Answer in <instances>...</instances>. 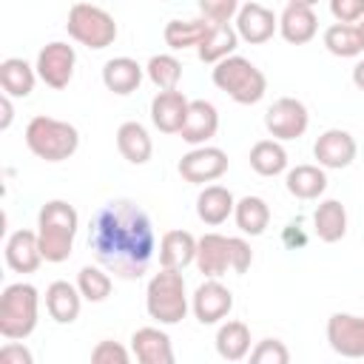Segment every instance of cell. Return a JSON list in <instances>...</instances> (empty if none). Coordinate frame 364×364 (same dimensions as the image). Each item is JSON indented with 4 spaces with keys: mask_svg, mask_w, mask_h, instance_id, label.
Listing matches in <instances>:
<instances>
[{
    "mask_svg": "<svg viewBox=\"0 0 364 364\" xmlns=\"http://www.w3.org/2000/svg\"><path fill=\"white\" fill-rule=\"evenodd\" d=\"M216 131H219V111H216V105L208 102V100H191L188 117H185V125H182L179 136L188 145H205L210 136H216Z\"/></svg>",
    "mask_w": 364,
    "mask_h": 364,
    "instance_id": "17",
    "label": "cell"
},
{
    "mask_svg": "<svg viewBox=\"0 0 364 364\" xmlns=\"http://www.w3.org/2000/svg\"><path fill=\"white\" fill-rule=\"evenodd\" d=\"M310 125V114L301 100L296 97H279L264 111V128L273 139H299Z\"/></svg>",
    "mask_w": 364,
    "mask_h": 364,
    "instance_id": "8",
    "label": "cell"
},
{
    "mask_svg": "<svg viewBox=\"0 0 364 364\" xmlns=\"http://www.w3.org/2000/svg\"><path fill=\"white\" fill-rule=\"evenodd\" d=\"M191 310L199 318V324H216L233 310V293L219 279H208L193 290Z\"/></svg>",
    "mask_w": 364,
    "mask_h": 364,
    "instance_id": "12",
    "label": "cell"
},
{
    "mask_svg": "<svg viewBox=\"0 0 364 364\" xmlns=\"http://www.w3.org/2000/svg\"><path fill=\"white\" fill-rule=\"evenodd\" d=\"M353 82H355V88L364 91V60H358V63L353 65Z\"/></svg>",
    "mask_w": 364,
    "mask_h": 364,
    "instance_id": "44",
    "label": "cell"
},
{
    "mask_svg": "<svg viewBox=\"0 0 364 364\" xmlns=\"http://www.w3.org/2000/svg\"><path fill=\"white\" fill-rule=\"evenodd\" d=\"M0 111H3V117H0V131H6V128L11 125V119H14V108H11V97H9V94L0 97Z\"/></svg>",
    "mask_w": 364,
    "mask_h": 364,
    "instance_id": "43",
    "label": "cell"
},
{
    "mask_svg": "<svg viewBox=\"0 0 364 364\" xmlns=\"http://www.w3.org/2000/svg\"><path fill=\"white\" fill-rule=\"evenodd\" d=\"M313 156L318 159L321 168H347L355 159V139L344 128H327L316 139Z\"/></svg>",
    "mask_w": 364,
    "mask_h": 364,
    "instance_id": "15",
    "label": "cell"
},
{
    "mask_svg": "<svg viewBox=\"0 0 364 364\" xmlns=\"http://www.w3.org/2000/svg\"><path fill=\"white\" fill-rule=\"evenodd\" d=\"M236 208V199L228 188L222 185H208L202 188V193L196 196V216L205 225H222Z\"/></svg>",
    "mask_w": 364,
    "mask_h": 364,
    "instance_id": "26",
    "label": "cell"
},
{
    "mask_svg": "<svg viewBox=\"0 0 364 364\" xmlns=\"http://www.w3.org/2000/svg\"><path fill=\"white\" fill-rule=\"evenodd\" d=\"M250 168L259 173V176H276L287 168V151L282 148L279 139H259L253 148H250Z\"/></svg>",
    "mask_w": 364,
    "mask_h": 364,
    "instance_id": "32",
    "label": "cell"
},
{
    "mask_svg": "<svg viewBox=\"0 0 364 364\" xmlns=\"http://www.w3.org/2000/svg\"><path fill=\"white\" fill-rule=\"evenodd\" d=\"M216 353L225 361H242L250 353V330L245 321H225L216 330Z\"/></svg>",
    "mask_w": 364,
    "mask_h": 364,
    "instance_id": "30",
    "label": "cell"
},
{
    "mask_svg": "<svg viewBox=\"0 0 364 364\" xmlns=\"http://www.w3.org/2000/svg\"><path fill=\"white\" fill-rule=\"evenodd\" d=\"M196 267H199V273L208 276V279H219L222 273H228V267L233 270L230 236L205 233V236L196 242Z\"/></svg>",
    "mask_w": 364,
    "mask_h": 364,
    "instance_id": "14",
    "label": "cell"
},
{
    "mask_svg": "<svg viewBox=\"0 0 364 364\" xmlns=\"http://www.w3.org/2000/svg\"><path fill=\"white\" fill-rule=\"evenodd\" d=\"M250 361L253 364H287L290 361V350L279 338H262L250 350Z\"/></svg>",
    "mask_w": 364,
    "mask_h": 364,
    "instance_id": "37",
    "label": "cell"
},
{
    "mask_svg": "<svg viewBox=\"0 0 364 364\" xmlns=\"http://www.w3.org/2000/svg\"><path fill=\"white\" fill-rule=\"evenodd\" d=\"M196 242L193 233L188 230H168L159 239V264L162 267H173V270H185L191 262H196Z\"/></svg>",
    "mask_w": 364,
    "mask_h": 364,
    "instance_id": "22",
    "label": "cell"
},
{
    "mask_svg": "<svg viewBox=\"0 0 364 364\" xmlns=\"http://www.w3.org/2000/svg\"><path fill=\"white\" fill-rule=\"evenodd\" d=\"M65 28H68V34L80 46H88L94 51L108 48L117 40V23H114V17L105 9L91 6V3H74L68 9Z\"/></svg>",
    "mask_w": 364,
    "mask_h": 364,
    "instance_id": "7",
    "label": "cell"
},
{
    "mask_svg": "<svg viewBox=\"0 0 364 364\" xmlns=\"http://www.w3.org/2000/svg\"><path fill=\"white\" fill-rule=\"evenodd\" d=\"M330 14L336 23H358L364 17V0H330Z\"/></svg>",
    "mask_w": 364,
    "mask_h": 364,
    "instance_id": "40",
    "label": "cell"
},
{
    "mask_svg": "<svg viewBox=\"0 0 364 364\" xmlns=\"http://www.w3.org/2000/svg\"><path fill=\"white\" fill-rule=\"evenodd\" d=\"M43 262V250H40V239L37 230H14L6 242V264L14 273H34Z\"/></svg>",
    "mask_w": 364,
    "mask_h": 364,
    "instance_id": "18",
    "label": "cell"
},
{
    "mask_svg": "<svg viewBox=\"0 0 364 364\" xmlns=\"http://www.w3.org/2000/svg\"><path fill=\"white\" fill-rule=\"evenodd\" d=\"M199 11L210 23H230V17L239 11V0H196Z\"/></svg>",
    "mask_w": 364,
    "mask_h": 364,
    "instance_id": "39",
    "label": "cell"
},
{
    "mask_svg": "<svg viewBox=\"0 0 364 364\" xmlns=\"http://www.w3.org/2000/svg\"><path fill=\"white\" fill-rule=\"evenodd\" d=\"M91 361L94 364H128L131 361V353L119 344V341H97V347L91 350Z\"/></svg>",
    "mask_w": 364,
    "mask_h": 364,
    "instance_id": "38",
    "label": "cell"
},
{
    "mask_svg": "<svg viewBox=\"0 0 364 364\" xmlns=\"http://www.w3.org/2000/svg\"><path fill=\"white\" fill-rule=\"evenodd\" d=\"M239 46V31L230 26V23H210L205 40L196 46V54L202 63H219L225 57H230Z\"/></svg>",
    "mask_w": 364,
    "mask_h": 364,
    "instance_id": "24",
    "label": "cell"
},
{
    "mask_svg": "<svg viewBox=\"0 0 364 364\" xmlns=\"http://www.w3.org/2000/svg\"><path fill=\"white\" fill-rule=\"evenodd\" d=\"M233 219L242 233L247 236H262L267 222H270V208L262 196H242L233 208Z\"/></svg>",
    "mask_w": 364,
    "mask_h": 364,
    "instance_id": "31",
    "label": "cell"
},
{
    "mask_svg": "<svg viewBox=\"0 0 364 364\" xmlns=\"http://www.w3.org/2000/svg\"><path fill=\"white\" fill-rule=\"evenodd\" d=\"M88 247L94 259L117 279H139L145 276L156 250L154 225L136 202L111 199L91 216Z\"/></svg>",
    "mask_w": 364,
    "mask_h": 364,
    "instance_id": "1",
    "label": "cell"
},
{
    "mask_svg": "<svg viewBox=\"0 0 364 364\" xmlns=\"http://www.w3.org/2000/svg\"><path fill=\"white\" fill-rule=\"evenodd\" d=\"M40 296L28 282H14L0 296V336L9 341L28 338L37 327Z\"/></svg>",
    "mask_w": 364,
    "mask_h": 364,
    "instance_id": "5",
    "label": "cell"
},
{
    "mask_svg": "<svg viewBox=\"0 0 364 364\" xmlns=\"http://www.w3.org/2000/svg\"><path fill=\"white\" fill-rule=\"evenodd\" d=\"M276 28H279V17L267 6H262V3H245V6H239V11H236L239 40L259 46V43H267L276 34Z\"/></svg>",
    "mask_w": 364,
    "mask_h": 364,
    "instance_id": "13",
    "label": "cell"
},
{
    "mask_svg": "<svg viewBox=\"0 0 364 364\" xmlns=\"http://www.w3.org/2000/svg\"><path fill=\"white\" fill-rule=\"evenodd\" d=\"M284 185L296 199H318L327 188V173L321 165H296L287 171Z\"/></svg>",
    "mask_w": 364,
    "mask_h": 364,
    "instance_id": "28",
    "label": "cell"
},
{
    "mask_svg": "<svg viewBox=\"0 0 364 364\" xmlns=\"http://www.w3.org/2000/svg\"><path fill=\"white\" fill-rule=\"evenodd\" d=\"M117 148L131 165H145L154 154V142H151L145 125L136 119H128L117 128Z\"/></svg>",
    "mask_w": 364,
    "mask_h": 364,
    "instance_id": "23",
    "label": "cell"
},
{
    "mask_svg": "<svg viewBox=\"0 0 364 364\" xmlns=\"http://www.w3.org/2000/svg\"><path fill=\"white\" fill-rule=\"evenodd\" d=\"M230 250H233V270L236 273H245L250 267V262H253L250 245L245 239H239V236H230Z\"/></svg>",
    "mask_w": 364,
    "mask_h": 364,
    "instance_id": "42",
    "label": "cell"
},
{
    "mask_svg": "<svg viewBox=\"0 0 364 364\" xmlns=\"http://www.w3.org/2000/svg\"><path fill=\"white\" fill-rule=\"evenodd\" d=\"M355 28H358V37H361V46H364V17L358 20V26H355Z\"/></svg>",
    "mask_w": 364,
    "mask_h": 364,
    "instance_id": "45",
    "label": "cell"
},
{
    "mask_svg": "<svg viewBox=\"0 0 364 364\" xmlns=\"http://www.w3.org/2000/svg\"><path fill=\"white\" fill-rule=\"evenodd\" d=\"M318 31V20H316V11L313 6H301V3H287L284 11L279 14V34L293 43V46H301V43H310Z\"/></svg>",
    "mask_w": 364,
    "mask_h": 364,
    "instance_id": "19",
    "label": "cell"
},
{
    "mask_svg": "<svg viewBox=\"0 0 364 364\" xmlns=\"http://www.w3.org/2000/svg\"><path fill=\"white\" fill-rule=\"evenodd\" d=\"M208 28H210V20H205V17L202 20H168L162 37H165V46L179 51V48L199 46L205 40Z\"/></svg>",
    "mask_w": 364,
    "mask_h": 364,
    "instance_id": "33",
    "label": "cell"
},
{
    "mask_svg": "<svg viewBox=\"0 0 364 364\" xmlns=\"http://www.w3.org/2000/svg\"><path fill=\"white\" fill-rule=\"evenodd\" d=\"M145 310L159 324H179L185 318L188 293H185L182 270L162 267L159 273L151 276L148 290H145Z\"/></svg>",
    "mask_w": 364,
    "mask_h": 364,
    "instance_id": "6",
    "label": "cell"
},
{
    "mask_svg": "<svg viewBox=\"0 0 364 364\" xmlns=\"http://www.w3.org/2000/svg\"><path fill=\"white\" fill-rule=\"evenodd\" d=\"M131 353L142 364H173V347L165 330L159 327H139L131 336Z\"/></svg>",
    "mask_w": 364,
    "mask_h": 364,
    "instance_id": "20",
    "label": "cell"
},
{
    "mask_svg": "<svg viewBox=\"0 0 364 364\" xmlns=\"http://www.w3.org/2000/svg\"><path fill=\"white\" fill-rule=\"evenodd\" d=\"M287 3H301V6H316L318 0H287Z\"/></svg>",
    "mask_w": 364,
    "mask_h": 364,
    "instance_id": "46",
    "label": "cell"
},
{
    "mask_svg": "<svg viewBox=\"0 0 364 364\" xmlns=\"http://www.w3.org/2000/svg\"><path fill=\"white\" fill-rule=\"evenodd\" d=\"M316 236L321 242H338L347 233V210L338 199H324L313 213Z\"/></svg>",
    "mask_w": 364,
    "mask_h": 364,
    "instance_id": "29",
    "label": "cell"
},
{
    "mask_svg": "<svg viewBox=\"0 0 364 364\" xmlns=\"http://www.w3.org/2000/svg\"><path fill=\"white\" fill-rule=\"evenodd\" d=\"M80 307H82V293L77 284H68L63 279L51 282L46 287V310L48 316L57 321V324H71L77 321L80 316Z\"/></svg>",
    "mask_w": 364,
    "mask_h": 364,
    "instance_id": "21",
    "label": "cell"
},
{
    "mask_svg": "<svg viewBox=\"0 0 364 364\" xmlns=\"http://www.w3.org/2000/svg\"><path fill=\"white\" fill-rule=\"evenodd\" d=\"M74 65H77V51H74V46L54 40V43H48V46L40 48L34 68H37V77H40L48 88H57V91H60V88H65V85L71 82Z\"/></svg>",
    "mask_w": 364,
    "mask_h": 364,
    "instance_id": "10",
    "label": "cell"
},
{
    "mask_svg": "<svg viewBox=\"0 0 364 364\" xmlns=\"http://www.w3.org/2000/svg\"><path fill=\"white\" fill-rule=\"evenodd\" d=\"M0 361L3 364H34V355H31V350L26 344L9 341V344L0 347Z\"/></svg>",
    "mask_w": 364,
    "mask_h": 364,
    "instance_id": "41",
    "label": "cell"
},
{
    "mask_svg": "<svg viewBox=\"0 0 364 364\" xmlns=\"http://www.w3.org/2000/svg\"><path fill=\"white\" fill-rule=\"evenodd\" d=\"M37 82V68H31L23 57H6L0 63V85L9 97H28Z\"/></svg>",
    "mask_w": 364,
    "mask_h": 364,
    "instance_id": "27",
    "label": "cell"
},
{
    "mask_svg": "<svg viewBox=\"0 0 364 364\" xmlns=\"http://www.w3.org/2000/svg\"><path fill=\"white\" fill-rule=\"evenodd\" d=\"M179 176L191 185H205L219 179L228 171V154L216 145H193V151H188L179 165H176Z\"/></svg>",
    "mask_w": 364,
    "mask_h": 364,
    "instance_id": "9",
    "label": "cell"
},
{
    "mask_svg": "<svg viewBox=\"0 0 364 364\" xmlns=\"http://www.w3.org/2000/svg\"><path fill=\"white\" fill-rule=\"evenodd\" d=\"M188 105H191V100L182 91H176V88L159 91L151 100V122L162 134H179L185 125V117H188Z\"/></svg>",
    "mask_w": 364,
    "mask_h": 364,
    "instance_id": "16",
    "label": "cell"
},
{
    "mask_svg": "<svg viewBox=\"0 0 364 364\" xmlns=\"http://www.w3.org/2000/svg\"><path fill=\"white\" fill-rule=\"evenodd\" d=\"M77 287H80V293H82V299L85 301H105L108 296H111V276L102 270V264L97 267V264H85V267H80V273H77Z\"/></svg>",
    "mask_w": 364,
    "mask_h": 364,
    "instance_id": "35",
    "label": "cell"
},
{
    "mask_svg": "<svg viewBox=\"0 0 364 364\" xmlns=\"http://www.w3.org/2000/svg\"><path fill=\"white\" fill-rule=\"evenodd\" d=\"M145 74L159 91H168V88H176L182 77V63L173 54H154L145 65Z\"/></svg>",
    "mask_w": 364,
    "mask_h": 364,
    "instance_id": "36",
    "label": "cell"
},
{
    "mask_svg": "<svg viewBox=\"0 0 364 364\" xmlns=\"http://www.w3.org/2000/svg\"><path fill=\"white\" fill-rule=\"evenodd\" d=\"M102 82H105L108 91L125 97V94H131V91L139 88V82H142V65L136 60H131V57H114V60H108L102 65Z\"/></svg>",
    "mask_w": 364,
    "mask_h": 364,
    "instance_id": "25",
    "label": "cell"
},
{
    "mask_svg": "<svg viewBox=\"0 0 364 364\" xmlns=\"http://www.w3.org/2000/svg\"><path fill=\"white\" fill-rule=\"evenodd\" d=\"M77 228H80V216L74 205H68L65 199L46 202L37 213V239H40L43 259L51 264L65 262L74 250Z\"/></svg>",
    "mask_w": 364,
    "mask_h": 364,
    "instance_id": "2",
    "label": "cell"
},
{
    "mask_svg": "<svg viewBox=\"0 0 364 364\" xmlns=\"http://www.w3.org/2000/svg\"><path fill=\"white\" fill-rule=\"evenodd\" d=\"M210 77H213V85L219 91H225L239 105H253L267 91L264 74L247 57H239V54H230V57L219 60L213 65V74Z\"/></svg>",
    "mask_w": 364,
    "mask_h": 364,
    "instance_id": "4",
    "label": "cell"
},
{
    "mask_svg": "<svg viewBox=\"0 0 364 364\" xmlns=\"http://www.w3.org/2000/svg\"><path fill=\"white\" fill-rule=\"evenodd\" d=\"M327 341L344 358H364V318L353 313H333L327 318Z\"/></svg>",
    "mask_w": 364,
    "mask_h": 364,
    "instance_id": "11",
    "label": "cell"
},
{
    "mask_svg": "<svg viewBox=\"0 0 364 364\" xmlns=\"http://www.w3.org/2000/svg\"><path fill=\"white\" fill-rule=\"evenodd\" d=\"M26 145L34 156H40L46 162H63V159L74 156V151L80 148V134L65 119L37 114L26 125Z\"/></svg>",
    "mask_w": 364,
    "mask_h": 364,
    "instance_id": "3",
    "label": "cell"
},
{
    "mask_svg": "<svg viewBox=\"0 0 364 364\" xmlns=\"http://www.w3.org/2000/svg\"><path fill=\"white\" fill-rule=\"evenodd\" d=\"M324 48L330 54H336V57H358L364 51L358 28L353 23H333L324 31Z\"/></svg>",
    "mask_w": 364,
    "mask_h": 364,
    "instance_id": "34",
    "label": "cell"
}]
</instances>
